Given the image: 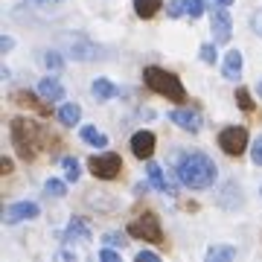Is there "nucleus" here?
I'll list each match as a JSON object with an SVG mask.
<instances>
[{
	"mask_svg": "<svg viewBox=\"0 0 262 262\" xmlns=\"http://www.w3.org/2000/svg\"><path fill=\"white\" fill-rule=\"evenodd\" d=\"M128 233L134 236V239H143V242H151V245L166 242V239H163V230H160V219L151 213V210L149 213H143L137 222H131Z\"/></svg>",
	"mask_w": 262,
	"mask_h": 262,
	"instance_id": "4",
	"label": "nucleus"
},
{
	"mask_svg": "<svg viewBox=\"0 0 262 262\" xmlns=\"http://www.w3.org/2000/svg\"><path fill=\"white\" fill-rule=\"evenodd\" d=\"M88 166L94 172V178L114 181V178H120V172H122V158L114 155V151H105V155H94V158L88 160Z\"/></svg>",
	"mask_w": 262,
	"mask_h": 262,
	"instance_id": "5",
	"label": "nucleus"
},
{
	"mask_svg": "<svg viewBox=\"0 0 262 262\" xmlns=\"http://www.w3.org/2000/svg\"><path fill=\"white\" fill-rule=\"evenodd\" d=\"M131 151H134V158L149 160L151 155H155V134H151V131H137V134L131 137Z\"/></svg>",
	"mask_w": 262,
	"mask_h": 262,
	"instance_id": "9",
	"label": "nucleus"
},
{
	"mask_svg": "<svg viewBox=\"0 0 262 262\" xmlns=\"http://www.w3.org/2000/svg\"><path fill=\"white\" fill-rule=\"evenodd\" d=\"M146 172H149V181H151V187L158 189V192H169V195L175 192V187L169 184V178L163 175V169H160L158 163H155V160H149V163H146Z\"/></svg>",
	"mask_w": 262,
	"mask_h": 262,
	"instance_id": "13",
	"label": "nucleus"
},
{
	"mask_svg": "<svg viewBox=\"0 0 262 262\" xmlns=\"http://www.w3.org/2000/svg\"><path fill=\"white\" fill-rule=\"evenodd\" d=\"M137 262H158V253H151V251H140V253H137Z\"/></svg>",
	"mask_w": 262,
	"mask_h": 262,
	"instance_id": "32",
	"label": "nucleus"
},
{
	"mask_svg": "<svg viewBox=\"0 0 262 262\" xmlns=\"http://www.w3.org/2000/svg\"><path fill=\"white\" fill-rule=\"evenodd\" d=\"M175 172H178L181 184L189 189H207V187H213V181H215V163L207 155H201V151L178 155Z\"/></svg>",
	"mask_w": 262,
	"mask_h": 262,
	"instance_id": "1",
	"label": "nucleus"
},
{
	"mask_svg": "<svg viewBox=\"0 0 262 262\" xmlns=\"http://www.w3.org/2000/svg\"><path fill=\"white\" fill-rule=\"evenodd\" d=\"M82 140H84V143H91V146H96V149L108 146V137H105L102 131H96L94 125H84V128H82Z\"/></svg>",
	"mask_w": 262,
	"mask_h": 262,
	"instance_id": "20",
	"label": "nucleus"
},
{
	"mask_svg": "<svg viewBox=\"0 0 262 262\" xmlns=\"http://www.w3.org/2000/svg\"><path fill=\"white\" fill-rule=\"evenodd\" d=\"M143 82H146L149 91L166 96L172 102H184V99H187V91H184L181 79L175 73L163 70V67H146V70H143Z\"/></svg>",
	"mask_w": 262,
	"mask_h": 262,
	"instance_id": "3",
	"label": "nucleus"
},
{
	"mask_svg": "<svg viewBox=\"0 0 262 262\" xmlns=\"http://www.w3.org/2000/svg\"><path fill=\"white\" fill-rule=\"evenodd\" d=\"M207 259H210V262H227V259H236V248L213 245V248H207Z\"/></svg>",
	"mask_w": 262,
	"mask_h": 262,
	"instance_id": "19",
	"label": "nucleus"
},
{
	"mask_svg": "<svg viewBox=\"0 0 262 262\" xmlns=\"http://www.w3.org/2000/svg\"><path fill=\"white\" fill-rule=\"evenodd\" d=\"M166 12H169V18H181V15H187V9H184V0H172L166 6Z\"/></svg>",
	"mask_w": 262,
	"mask_h": 262,
	"instance_id": "27",
	"label": "nucleus"
},
{
	"mask_svg": "<svg viewBox=\"0 0 262 262\" xmlns=\"http://www.w3.org/2000/svg\"><path fill=\"white\" fill-rule=\"evenodd\" d=\"M38 94L44 99H50V102H58V99H64V88H61V82L56 76H47V79L38 82Z\"/></svg>",
	"mask_w": 262,
	"mask_h": 262,
	"instance_id": "12",
	"label": "nucleus"
},
{
	"mask_svg": "<svg viewBox=\"0 0 262 262\" xmlns=\"http://www.w3.org/2000/svg\"><path fill=\"white\" fill-rule=\"evenodd\" d=\"M184 9L189 18H201L204 15V0H184Z\"/></svg>",
	"mask_w": 262,
	"mask_h": 262,
	"instance_id": "22",
	"label": "nucleus"
},
{
	"mask_svg": "<svg viewBox=\"0 0 262 262\" xmlns=\"http://www.w3.org/2000/svg\"><path fill=\"white\" fill-rule=\"evenodd\" d=\"M58 120L64 122V125H76V122L82 120V108H79L76 102L61 105V108H58Z\"/></svg>",
	"mask_w": 262,
	"mask_h": 262,
	"instance_id": "18",
	"label": "nucleus"
},
{
	"mask_svg": "<svg viewBox=\"0 0 262 262\" xmlns=\"http://www.w3.org/2000/svg\"><path fill=\"white\" fill-rule=\"evenodd\" d=\"M251 160L256 163V166H262V134L256 137V143L251 146Z\"/></svg>",
	"mask_w": 262,
	"mask_h": 262,
	"instance_id": "28",
	"label": "nucleus"
},
{
	"mask_svg": "<svg viewBox=\"0 0 262 262\" xmlns=\"http://www.w3.org/2000/svg\"><path fill=\"white\" fill-rule=\"evenodd\" d=\"M44 64H47L50 70H61V64H64V58L58 56V53H44Z\"/></svg>",
	"mask_w": 262,
	"mask_h": 262,
	"instance_id": "26",
	"label": "nucleus"
},
{
	"mask_svg": "<svg viewBox=\"0 0 262 262\" xmlns=\"http://www.w3.org/2000/svg\"><path fill=\"white\" fill-rule=\"evenodd\" d=\"M35 215H38V204H32V201H18V204L6 207L3 222H6V225H18V222H29V219H35Z\"/></svg>",
	"mask_w": 262,
	"mask_h": 262,
	"instance_id": "8",
	"label": "nucleus"
},
{
	"mask_svg": "<svg viewBox=\"0 0 262 262\" xmlns=\"http://www.w3.org/2000/svg\"><path fill=\"white\" fill-rule=\"evenodd\" d=\"M236 102H239V108H242V111H253V99H251V94H248L245 88H239V91H236Z\"/></svg>",
	"mask_w": 262,
	"mask_h": 262,
	"instance_id": "24",
	"label": "nucleus"
},
{
	"mask_svg": "<svg viewBox=\"0 0 262 262\" xmlns=\"http://www.w3.org/2000/svg\"><path fill=\"white\" fill-rule=\"evenodd\" d=\"M0 169H3V175H6V172H12V160H9V158H3V163H0Z\"/></svg>",
	"mask_w": 262,
	"mask_h": 262,
	"instance_id": "35",
	"label": "nucleus"
},
{
	"mask_svg": "<svg viewBox=\"0 0 262 262\" xmlns=\"http://www.w3.org/2000/svg\"><path fill=\"white\" fill-rule=\"evenodd\" d=\"M219 146H222V151H225V155L239 158V155L248 149V131H245L242 125H230V128L219 131Z\"/></svg>",
	"mask_w": 262,
	"mask_h": 262,
	"instance_id": "6",
	"label": "nucleus"
},
{
	"mask_svg": "<svg viewBox=\"0 0 262 262\" xmlns=\"http://www.w3.org/2000/svg\"><path fill=\"white\" fill-rule=\"evenodd\" d=\"M67 239H91V225L79 215H73L70 225H67Z\"/></svg>",
	"mask_w": 262,
	"mask_h": 262,
	"instance_id": "15",
	"label": "nucleus"
},
{
	"mask_svg": "<svg viewBox=\"0 0 262 262\" xmlns=\"http://www.w3.org/2000/svg\"><path fill=\"white\" fill-rule=\"evenodd\" d=\"M91 91H94V96L99 99V102H105V99H114V96L120 94V88H117V84H111L108 79H96V82L91 84Z\"/></svg>",
	"mask_w": 262,
	"mask_h": 262,
	"instance_id": "14",
	"label": "nucleus"
},
{
	"mask_svg": "<svg viewBox=\"0 0 262 262\" xmlns=\"http://www.w3.org/2000/svg\"><path fill=\"white\" fill-rule=\"evenodd\" d=\"M225 79H236V76L242 73V53L239 50H230L227 53V58H225Z\"/></svg>",
	"mask_w": 262,
	"mask_h": 262,
	"instance_id": "16",
	"label": "nucleus"
},
{
	"mask_svg": "<svg viewBox=\"0 0 262 262\" xmlns=\"http://www.w3.org/2000/svg\"><path fill=\"white\" fill-rule=\"evenodd\" d=\"M9 134H12V143H15L18 158H24V160H35L41 143H44V140H50V143L56 140L44 125H38V122H32V120H24V117L12 120Z\"/></svg>",
	"mask_w": 262,
	"mask_h": 262,
	"instance_id": "2",
	"label": "nucleus"
},
{
	"mask_svg": "<svg viewBox=\"0 0 262 262\" xmlns=\"http://www.w3.org/2000/svg\"><path fill=\"white\" fill-rule=\"evenodd\" d=\"M256 91H259V96H262V82H259V84H256Z\"/></svg>",
	"mask_w": 262,
	"mask_h": 262,
	"instance_id": "37",
	"label": "nucleus"
},
{
	"mask_svg": "<svg viewBox=\"0 0 262 262\" xmlns=\"http://www.w3.org/2000/svg\"><path fill=\"white\" fill-rule=\"evenodd\" d=\"M215 3H219V6H230V3H233V0H215Z\"/></svg>",
	"mask_w": 262,
	"mask_h": 262,
	"instance_id": "36",
	"label": "nucleus"
},
{
	"mask_svg": "<svg viewBox=\"0 0 262 262\" xmlns=\"http://www.w3.org/2000/svg\"><path fill=\"white\" fill-rule=\"evenodd\" d=\"M169 120L175 122L178 128L189 131V134H195V131L201 128V117H198L195 111H187V108H178V111H172V114H169Z\"/></svg>",
	"mask_w": 262,
	"mask_h": 262,
	"instance_id": "11",
	"label": "nucleus"
},
{
	"mask_svg": "<svg viewBox=\"0 0 262 262\" xmlns=\"http://www.w3.org/2000/svg\"><path fill=\"white\" fill-rule=\"evenodd\" d=\"M201 61L215 64V44H204V47H201Z\"/></svg>",
	"mask_w": 262,
	"mask_h": 262,
	"instance_id": "29",
	"label": "nucleus"
},
{
	"mask_svg": "<svg viewBox=\"0 0 262 262\" xmlns=\"http://www.w3.org/2000/svg\"><path fill=\"white\" fill-rule=\"evenodd\" d=\"M160 0H134V12H137V18H143V20H149V18H155L160 12Z\"/></svg>",
	"mask_w": 262,
	"mask_h": 262,
	"instance_id": "17",
	"label": "nucleus"
},
{
	"mask_svg": "<svg viewBox=\"0 0 262 262\" xmlns=\"http://www.w3.org/2000/svg\"><path fill=\"white\" fill-rule=\"evenodd\" d=\"M251 27H253L256 35H262V12H253L251 15Z\"/></svg>",
	"mask_w": 262,
	"mask_h": 262,
	"instance_id": "31",
	"label": "nucleus"
},
{
	"mask_svg": "<svg viewBox=\"0 0 262 262\" xmlns=\"http://www.w3.org/2000/svg\"><path fill=\"white\" fill-rule=\"evenodd\" d=\"M12 47H15V41H12L9 35H6V38H3V41H0V50H3V53H9Z\"/></svg>",
	"mask_w": 262,
	"mask_h": 262,
	"instance_id": "34",
	"label": "nucleus"
},
{
	"mask_svg": "<svg viewBox=\"0 0 262 262\" xmlns=\"http://www.w3.org/2000/svg\"><path fill=\"white\" fill-rule=\"evenodd\" d=\"M44 192H47V195H64L67 192V187H64V181H56V178H50L47 184H44Z\"/></svg>",
	"mask_w": 262,
	"mask_h": 262,
	"instance_id": "23",
	"label": "nucleus"
},
{
	"mask_svg": "<svg viewBox=\"0 0 262 262\" xmlns=\"http://www.w3.org/2000/svg\"><path fill=\"white\" fill-rule=\"evenodd\" d=\"M99 259H102V262H120V253H114V251H102V253H99Z\"/></svg>",
	"mask_w": 262,
	"mask_h": 262,
	"instance_id": "33",
	"label": "nucleus"
},
{
	"mask_svg": "<svg viewBox=\"0 0 262 262\" xmlns=\"http://www.w3.org/2000/svg\"><path fill=\"white\" fill-rule=\"evenodd\" d=\"M12 99H15L18 105L32 108V111L41 114V117H47V114H50V99H44L41 94L35 96V94H29V91H15V94H12Z\"/></svg>",
	"mask_w": 262,
	"mask_h": 262,
	"instance_id": "10",
	"label": "nucleus"
},
{
	"mask_svg": "<svg viewBox=\"0 0 262 262\" xmlns=\"http://www.w3.org/2000/svg\"><path fill=\"white\" fill-rule=\"evenodd\" d=\"M210 29H213V41H215V44H227V41H230V35H233V24H230V15H227L225 9H215V12H213V24H210Z\"/></svg>",
	"mask_w": 262,
	"mask_h": 262,
	"instance_id": "7",
	"label": "nucleus"
},
{
	"mask_svg": "<svg viewBox=\"0 0 262 262\" xmlns=\"http://www.w3.org/2000/svg\"><path fill=\"white\" fill-rule=\"evenodd\" d=\"M102 242H105V245H114V248H122V245H125V239H122L120 233H105Z\"/></svg>",
	"mask_w": 262,
	"mask_h": 262,
	"instance_id": "30",
	"label": "nucleus"
},
{
	"mask_svg": "<svg viewBox=\"0 0 262 262\" xmlns=\"http://www.w3.org/2000/svg\"><path fill=\"white\" fill-rule=\"evenodd\" d=\"M67 56H73V58H94V47L91 44H82V47H73L70 44V53Z\"/></svg>",
	"mask_w": 262,
	"mask_h": 262,
	"instance_id": "25",
	"label": "nucleus"
},
{
	"mask_svg": "<svg viewBox=\"0 0 262 262\" xmlns=\"http://www.w3.org/2000/svg\"><path fill=\"white\" fill-rule=\"evenodd\" d=\"M61 166H64V178L67 181H79V160L76 158H64Z\"/></svg>",
	"mask_w": 262,
	"mask_h": 262,
	"instance_id": "21",
	"label": "nucleus"
}]
</instances>
